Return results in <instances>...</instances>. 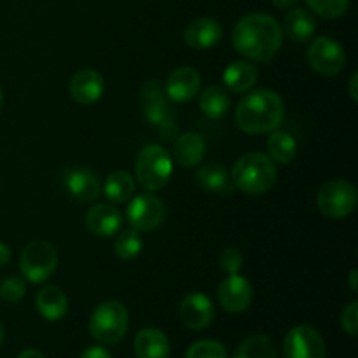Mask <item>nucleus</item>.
Wrapping results in <instances>:
<instances>
[{"label": "nucleus", "instance_id": "1", "mask_svg": "<svg viewBox=\"0 0 358 358\" xmlns=\"http://www.w3.org/2000/svg\"><path fill=\"white\" fill-rule=\"evenodd\" d=\"M231 38L236 52L243 58L250 62H268L282 48L283 31L273 16L252 13L238 21Z\"/></svg>", "mask_w": 358, "mask_h": 358}, {"label": "nucleus", "instance_id": "2", "mask_svg": "<svg viewBox=\"0 0 358 358\" xmlns=\"http://www.w3.org/2000/svg\"><path fill=\"white\" fill-rule=\"evenodd\" d=\"M285 117V103L278 93L271 90H257L241 98L234 119L241 131L250 135H264L278 128Z\"/></svg>", "mask_w": 358, "mask_h": 358}, {"label": "nucleus", "instance_id": "3", "mask_svg": "<svg viewBox=\"0 0 358 358\" xmlns=\"http://www.w3.org/2000/svg\"><path fill=\"white\" fill-rule=\"evenodd\" d=\"M276 164L262 152H247L233 166V185L245 194H264L276 184Z\"/></svg>", "mask_w": 358, "mask_h": 358}, {"label": "nucleus", "instance_id": "4", "mask_svg": "<svg viewBox=\"0 0 358 358\" xmlns=\"http://www.w3.org/2000/svg\"><path fill=\"white\" fill-rule=\"evenodd\" d=\"M173 173V159L163 145L149 143L136 156L135 177L147 192L163 189Z\"/></svg>", "mask_w": 358, "mask_h": 358}, {"label": "nucleus", "instance_id": "5", "mask_svg": "<svg viewBox=\"0 0 358 358\" xmlns=\"http://www.w3.org/2000/svg\"><path fill=\"white\" fill-rule=\"evenodd\" d=\"M128 310L119 301L98 304L90 318V334L101 345H117L128 331Z\"/></svg>", "mask_w": 358, "mask_h": 358}, {"label": "nucleus", "instance_id": "6", "mask_svg": "<svg viewBox=\"0 0 358 358\" xmlns=\"http://www.w3.org/2000/svg\"><path fill=\"white\" fill-rule=\"evenodd\" d=\"M140 94H142L143 115L147 121L159 129L161 138L173 140L178 135V128L173 122L170 101H168L163 86L156 79L145 80Z\"/></svg>", "mask_w": 358, "mask_h": 358}, {"label": "nucleus", "instance_id": "7", "mask_svg": "<svg viewBox=\"0 0 358 358\" xmlns=\"http://www.w3.org/2000/svg\"><path fill=\"white\" fill-rule=\"evenodd\" d=\"M357 187L348 180L325 182L317 194L318 210L329 219H345L357 206Z\"/></svg>", "mask_w": 358, "mask_h": 358}, {"label": "nucleus", "instance_id": "8", "mask_svg": "<svg viewBox=\"0 0 358 358\" xmlns=\"http://www.w3.org/2000/svg\"><path fill=\"white\" fill-rule=\"evenodd\" d=\"M58 266V252L48 241H31L20 257V269L30 283H44Z\"/></svg>", "mask_w": 358, "mask_h": 358}, {"label": "nucleus", "instance_id": "9", "mask_svg": "<svg viewBox=\"0 0 358 358\" xmlns=\"http://www.w3.org/2000/svg\"><path fill=\"white\" fill-rule=\"evenodd\" d=\"M310 66L324 77L338 76L346 65V52L339 42L331 37H317L308 48Z\"/></svg>", "mask_w": 358, "mask_h": 358}, {"label": "nucleus", "instance_id": "10", "mask_svg": "<svg viewBox=\"0 0 358 358\" xmlns=\"http://www.w3.org/2000/svg\"><path fill=\"white\" fill-rule=\"evenodd\" d=\"M283 355L285 358H325L327 348L317 329L310 325H297L287 332Z\"/></svg>", "mask_w": 358, "mask_h": 358}, {"label": "nucleus", "instance_id": "11", "mask_svg": "<svg viewBox=\"0 0 358 358\" xmlns=\"http://www.w3.org/2000/svg\"><path fill=\"white\" fill-rule=\"evenodd\" d=\"M126 217L136 231H152L164 220V203L152 192L135 196L126 208Z\"/></svg>", "mask_w": 358, "mask_h": 358}, {"label": "nucleus", "instance_id": "12", "mask_svg": "<svg viewBox=\"0 0 358 358\" xmlns=\"http://www.w3.org/2000/svg\"><path fill=\"white\" fill-rule=\"evenodd\" d=\"M219 303L227 313H243L252 303L254 289L252 283L241 275H229L217 290Z\"/></svg>", "mask_w": 358, "mask_h": 358}, {"label": "nucleus", "instance_id": "13", "mask_svg": "<svg viewBox=\"0 0 358 358\" xmlns=\"http://www.w3.org/2000/svg\"><path fill=\"white\" fill-rule=\"evenodd\" d=\"M178 315H180V320L185 327L192 329V331H203L215 318V308H213V303L208 296L194 292L184 297Z\"/></svg>", "mask_w": 358, "mask_h": 358}, {"label": "nucleus", "instance_id": "14", "mask_svg": "<svg viewBox=\"0 0 358 358\" xmlns=\"http://www.w3.org/2000/svg\"><path fill=\"white\" fill-rule=\"evenodd\" d=\"M201 90V76L192 66H180L173 70L164 84V93L168 100L177 101V103H185L191 101Z\"/></svg>", "mask_w": 358, "mask_h": 358}, {"label": "nucleus", "instance_id": "15", "mask_svg": "<svg viewBox=\"0 0 358 358\" xmlns=\"http://www.w3.org/2000/svg\"><path fill=\"white\" fill-rule=\"evenodd\" d=\"M105 80L96 70L83 69L70 79V94L79 105H93L103 96Z\"/></svg>", "mask_w": 358, "mask_h": 358}, {"label": "nucleus", "instance_id": "16", "mask_svg": "<svg viewBox=\"0 0 358 358\" xmlns=\"http://www.w3.org/2000/svg\"><path fill=\"white\" fill-rule=\"evenodd\" d=\"M65 189L76 201L91 203L100 196V178L87 168H72L63 178Z\"/></svg>", "mask_w": 358, "mask_h": 358}, {"label": "nucleus", "instance_id": "17", "mask_svg": "<svg viewBox=\"0 0 358 358\" xmlns=\"http://www.w3.org/2000/svg\"><path fill=\"white\" fill-rule=\"evenodd\" d=\"M122 215L112 205H94L86 213V227L98 238L114 236L121 231Z\"/></svg>", "mask_w": 358, "mask_h": 358}, {"label": "nucleus", "instance_id": "18", "mask_svg": "<svg viewBox=\"0 0 358 358\" xmlns=\"http://www.w3.org/2000/svg\"><path fill=\"white\" fill-rule=\"evenodd\" d=\"M222 38V27L213 17H198L184 31V41L192 49H210Z\"/></svg>", "mask_w": 358, "mask_h": 358}, {"label": "nucleus", "instance_id": "19", "mask_svg": "<svg viewBox=\"0 0 358 358\" xmlns=\"http://www.w3.org/2000/svg\"><path fill=\"white\" fill-rule=\"evenodd\" d=\"M133 350L138 358H168L170 357V341L159 329H143L136 334Z\"/></svg>", "mask_w": 358, "mask_h": 358}, {"label": "nucleus", "instance_id": "20", "mask_svg": "<svg viewBox=\"0 0 358 358\" xmlns=\"http://www.w3.org/2000/svg\"><path fill=\"white\" fill-rule=\"evenodd\" d=\"M205 150V138L198 131H187L175 140V159L184 168H194L201 164Z\"/></svg>", "mask_w": 358, "mask_h": 358}, {"label": "nucleus", "instance_id": "21", "mask_svg": "<svg viewBox=\"0 0 358 358\" xmlns=\"http://www.w3.org/2000/svg\"><path fill=\"white\" fill-rule=\"evenodd\" d=\"M315 30H317V21H315L313 14L301 7L289 10L283 20V35H287L294 42H308L310 38H313Z\"/></svg>", "mask_w": 358, "mask_h": 358}, {"label": "nucleus", "instance_id": "22", "mask_svg": "<svg viewBox=\"0 0 358 358\" xmlns=\"http://www.w3.org/2000/svg\"><path fill=\"white\" fill-rule=\"evenodd\" d=\"M35 304H37V311L41 313V317L49 322L62 320L66 315V311H69V299H66V294L56 285L44 287V289L37 294Z\"/></svg>", "mask_w": 358, "mask_h": 358}, {"label": "nucleus", "instance_id": "23", "mask_svg": "<svg viewBox=\"0 0 358 358\" xmlns=\"http://www.w3.org/2000/svg\"><path fill=\"white\" fill-rule=\"evenodd\" d=\"M196 182L199 187L213 194L227 196L233 192V180L220 163H208L199 166V170L196 171Z\"/></svg>", "mask_w": 358, "mask_h": 358}, {"label": "nucleus", "instance_id": "24", "mask_svg": "<svg viewBox=\"0 0 358 358\" xmlns=\"http://www.w3.org/2000/svg\"><path fill=\"white\" fill-rule=\"evenodd\" d=\"M259 79V69L252 62H233L224 70L222 80L231 93H245Z\"/></svg>", "mask_w": 358, "mask_h": 358}, {"label": "nucleus", "instance_id": "25", "mask_svg": "<svg viewBox=\"0 0 358 358\" xmlns=\"http://www.w3.org/2000/svg\"><path fill=\"white\" fill-rule=\"evenodd\" d=\"M103 194L112 203H126L135 196V178L128 171H112L103 184Z\"/></svg>", "mask_w": 358, "mask_h": 358}, {"label": "nucleus", "instance_id": "26", "mask_svg": "<svg viewBox=\"0 0 358 358\" xmlns=\"http://www.w3.org/2000/svg\"><path fill=\"white\" fill-rule=\"evenodd\" d=\"M199 108L210 119H222L231 108V98L220 86H208L199 94Z\"/></svg>", "mask_w": 358, "mask_h": 358}, {"label": "nucleus", "instance_id": "27", "mask_svg": "<svg viewBox=\"0 0 358 358\" xmlns=\"http://www.w3.org/2000/svg\"><path fill=\"white\" fill-rule=\"evenodd\" d=\"M266 147H268V157L276 164L292 163L297 154V142L285 131H271Z\"/></svg>", "mask_w": 358, "mask_h": 358}, {"label": "nucleus", "instance_id": "28", "mask_svg": "<svg viewBox=\"0 0 358 358\" xmlns=\"http://www.w3.org/2000/svg\"><path fill=\"white\" fill-rule=\"evenodd\" d=\"M233 358H278L275 343L264 334H255L238 346Z\"/></svg>", "mask_w": 358, "mask_h": 358}, {"label": "nucleus", "instance_id": "29", "mask_svg": "<svg viewBox=\"0 0 358 358\" xmlns=\"http://www.w3.org/2000/svg\"><path fill=\"white\" fill-rule=\"evenodd\" d=\"M143 250V238L140 231L128 229L122 231L115 238V254L122 261H133L138 257Z\"/></svg>", "mask_w": 358, "mask_h": 358}, {"label": "nucleus", "instance_id": "30", "mask_svg": "<svg viewBox=\"0 0 358 358\" xmlns=\"http://www.w3.org/2000/svg\"><path fill=\"white\" fill-rule=\"evenodd\" d=\"M308 7L325 20L341 17L348 10L350 0H306Z\"/></svg>", "mask_w": 358, "mask_h": 358}, {"label": "nucleus", "instance_id": "31", "mask_svg": "<svg viewBox=\"0 0 358 358\" xmlns=\"http://www.w3.org/2000/svg\"><path fill=\"white\" fill-rule=\"evenodd\" d=\"M185 358H227V352L220 343L203 339V341H196L187 350Z\"/></svg>", "mask_w": 358, "mask_h": 358}, {"label": "nucleus", "instance_id": "32", "mask_svg": "<svg viewBox=\"0 0 358 358\" xmlns=\"http://www.w3.org/2000/svg\"><path fill=\"white\" fill-rule=\"evenodd\" d=\"M24 294H27V285L20 276H9L0 285V297L6 303H17V301L23 299Z\"/></svg>", "mask_w": 358, "mask_h": 358}, {"label": "nucleus", "instance_id": "33", "mask_svg": "<svg viewBox=\"0 0 358 358\" xmlns=\"http://www.w3.org/2000/svg\"><path fill=\"white\" fill-rule=\"evenodd\" d=\"M219 266L224 273L227 275H236L240 273V269L243 268V255L238 248L227 247L224 248L222 254L219 257Z\"/></svg>", "mask_w": 358, "mask_h": 358}, {"label": "nucleus", "instance_id": "34", "mask_svg": "<svg viewBox=\"0 0 358 358\" xmlns=\"http://www.w3.org/2000/svg\"><path fill=\"white\" fill-rule=\"evenodd\" d=\"M341 327L346 334H350L352 338H357V332H358V303L357 301L350 303L348 306L343 310Z\"/></svg>", "mask_w": 358, "mask_h": 358}, {"label": "nucleus", "instance_id": "35", "mask_svg": "<svg viewBox=\"0 0 358 358\" xmlns=\"http://www.w3.org/2000/svg\"><path fill=\"white\" fill-rule=\"evenodd\" d=\"M80 358H112V355L103 346H90L80 353Z\"/></svg>", "mask_w": 358, "mask_h": 358}, {"label": "nucleus", "instance_id": "36", "mask_svg": "<svg viewBox=\"0 0 358 358\" xmlns=\"http://www.w3.org/2000/svg\"><path fill=\"white\" fill-rule=\"evenodd\" d=\"M10 261V248L9 245H6L3 241H0V268L7 264Z\"/></svg>", "mask_w": 358, "mask_h": 358}, {"label": "nucleus", "instance_id": "37", "mask_svg": "<svg viewBox=\"0 0 358 358\" xmlns=\"http://www.w3.org/2000/svg\"><path fill=\"white\" fill-rule=\"evenodd\" d=\"M357 84H358V73L355 72L352 77H350V84H348V91H350V96H352L353 101H358V90H357Z\"/></svg>", "mask_w": 358, "mask_h": 358}, {"label": "nucleus", "instance_id": "38", "mask_svg": "<svg viewBox=\"0 0 358 358\" xmlns=\"http://www.w3.org/2000/svg\"><path fill=\"white\" fill-rule=\"evenodd\" d=\"M348 285H350V290H352L353 294L358 292V269H353V271L350 273Z\"/></svg>", "mask_w": 358, "mask_h": 358}, {"label": "nucleus", "instance_id": "39", "mask_svg": "<svg viewBox=\"0 0 358 358\" xmlns=\"http://www.w3.org/2000/svg\"><path fill=\"white\" fill-rule=\"evenodd\" d=\"M17 358H45L44 355H42L41 352H38V350H24L23 353H20V355H17Z\"/></svg>", "mask_w": 358, "mask_h": 358}, {"label": "nucleus", "instance_id": "40", "mask_svg": "<svg viewBox=\"0 0 358 358\" xmlns=\"http://www.w3.org/2000/svg\"><path fill=\"white\" fill-rule=\"evenodd\" d=\"M273 3H275L276 7H280V9H289V7H292L294 3H297L299 0H271Z\"/></svg>", "mask_w": 358, "mask_h": 358}, {"label": "nucleus", "instance_id": "41", "mask_svg": "<svg viewBox=\"0 0 358 358\" xmlns=\"http://www.w3.org/2000/svg\"><path fill=\"white\" fill-rule=\"evenodd\" d=\"M2 343H3V327L2 324H0V346H2Z\"/></svg>", "mask_w": 358, "mask_h": 358}, {"label": "nucleus", "instance_id": "42", "mask_svg": "<svg viewBox=\"0 0 358 358\" xmlns=\"http://www.w3.org/2000/svg\"><path fill=\"white\" fill-rule=\"evenodd\" d=\"M2 105H3V96H2V90H0V110H2Z\"/></svg>", "mask_w": 358, "mask_h": 358}]
</instances>
